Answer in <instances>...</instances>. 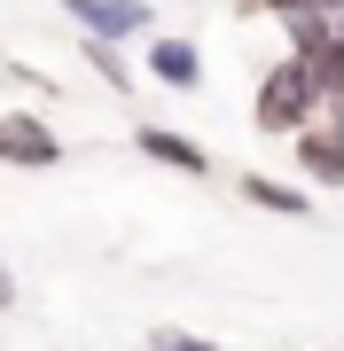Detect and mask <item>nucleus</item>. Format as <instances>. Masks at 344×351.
I'll return each mask as SVG.
<instances>
[{"label":"nucleus","instance_id":"9b49d317","mask_svg":"<svg viewBox=\"0 0 344 351\" xmlns=\"http://www.w3.org/2000/svg\"><path fill=\"white\" fill-rule=\"evenodd\" d=\"M251 16H290V8H306V0H242Z\"/></svg>","mask_w":344,"mask_h":351},{"label":"nucleus","instance_id":"0eeeda50","mask_svg":"<svg viewBox=\"0 0 344 351\" xmlns=\"http://www.w3.org/2000/svg\"><path fill=\"white\" fill-rule=\"evenodd\" d=\"M235 188H242V203H251V211H274V219H313V188H297V180H274V172H242Z\"/></svg>","mask_w":344,"mask_h":351},{"label":"nucleus","instance_id":"4468645a","mask_svg":"<svg viewBox=\"0 0 344 351\" xmlns=\"http://www.w3.org/2000/svg\"><path fill=\"white\" fill-rule=\"evenodd\" d=\"M306 8H321V16H344V0H306Z\"/></svg>","mask_w":344,"mask_h":351},{"label":"nucleus","instance_id":"7ed1b4c3","mask_svg":"<svg viewBox=\"0 0 344 351\" xmlns=\"http://www.w3.org/2000/svg\"><path fill=\"white\" fill-rule=\"evenodd\" d=\"M0 164H16V172H55V164H63V133L39 110H0Z\"/></svg>","mask_w":344,"mask_h":351},{"label":"nucleus","instance_id":"f257e3e1","mask_svg":"<svg viewBox=\"0 0 344 351\" xmlns=\"http://www.w3.org/2000/svg\"><path fill=\"white\" fill-rule=\"evenodd\" d=\"M251 125H258V133H274V141H297L306 125H321V86H313V71L297 63V55L266 63V78H258V101H251Z\"/></svg>","mask_w":344,"mask_h":351},{"label":"nucleus","instance_id":"1a4fd4ad","mask_svg":"<svg viewBox=\"0 0 344 351\" xmlns=\"http://www.w3.org/2000/svg\"><path fill=\"white\" fill-rule=\"evenodd\" d=\"M78 55H87V71L102 78L110 94H133V63H126V47H102V39H78Z\"/></svg>","mask_w":344,"mask_h":351},{"label":"nucleus","instance_id":"2eb2a0df","mask_svg":"<svg viewBox=\"0 0 344 351\" xmlns=\"http://www.w3.org/2000/svg\"><path fill=\"white\" fill-rule=\"evenodd\" d=\"M336 39H344V16H336Z\"/></svg>","mask_w":344,"mask_h":351},{"label":"nucleus","instance_id":"f03ea898","mask_svg":"<svg viewBox=\"0 0 344 351\" xmlns=\"http://www.w3.org/2000/svg\"><path fill=\"white\" fill-rule=\"evenodd\" d=\"M63 16L78 24V39H102V47H126V39H149L157 32L149 0H63Z\"/></svg>","mask_w":344,"mask_h":351},{"label":"nucleus","instance_id":"f8f14e48","mask_svg":"<svg viewBox=\"0 0 344 351\" xmlns=\"http://www.w3.org/2000/svg\"><path fill=\"white\" fill-rule=\"evenodd\" d=\"M16 304V274H8V258H0V313Z\"/></svg>","mask_w":344,"mask_h":351},{"label":"nucleus","instance_id":"20e7f679","mask_svg":"<svg viewBox=\"0 0 344 351\" xmlns=\"http://www.w3.org/2000/svg\"><path fill=\"white\" fill-rule=\"evenodd\" d=\"M141 63H149V78L172 86V94H196V86H204V47L180 39V32H149V39H141Z\"/></svg>","mask_w":344,"mask_h":351},{"label":"nucleus","instance_id":"39448f33","mask_svg":"<svg viewBox=\"0 0 344 351\" xmlns=\"http://www.w3.org/2000/svg\"><path fill=\"white\" fill-rule=\"evenodd\" d=\"M133 149L149 164H165V172H180V180H211V149L188 141V133H172V125H133Z\"/></svg>","mask_w":344,"mask_h":351},{"label":"nucleus","instance_id":"423d86ee","mask_svg":"<svg viewBox=\"0 0 344 351\" xmlns=\"http://www.w3.org/2000/svg\"><path fill=\"white\" fill-rule=\"evenodd\" d=\"M290 164L313 180V188H344V133H329V125H306L290 141Z\"/></svg>","mask_w":344,"mask_h":351},{"label":"nucleus","instance_id":"9d476101","mask_svg":"<svg viewBox=\"0 0 344 351\" xmlns=\"http://www.w3.org/2000/svg\"><path fill=\"white\" fill-rule=\"evenodd\" d=\"M149 351H219V343L196 336V328H149Z\"/></svg>","mask_w":344,"mask_h":351},{"label":"nucleus","instance_id":"ddd939ff","mask_svg":"<svg viewBox=\"0 0 344 351\" xmlns=\"http://www.w3.org/2000/svg\"><path fill=\"white\" fill-rule=\"evenodd\" d=\"M321 125H329V133H344V101H321Z\"/></svg>","mask_w":344,"mask_h":351},{"label":"nucleus","instance_id":"6e6552de","mask_svg":"<svg viewBox=\"0 0 344 351\" xmlns=\"http://www.w3.org/2000/svg\"><path fill=\"white\" fill-rule=\"evenodd\" d=\"M282 39H290L297 63H313V55L336 39V16H321V8H290V16H282Z\"/></svg>","mask_w":344,"mask_h":351}]
</instances>
